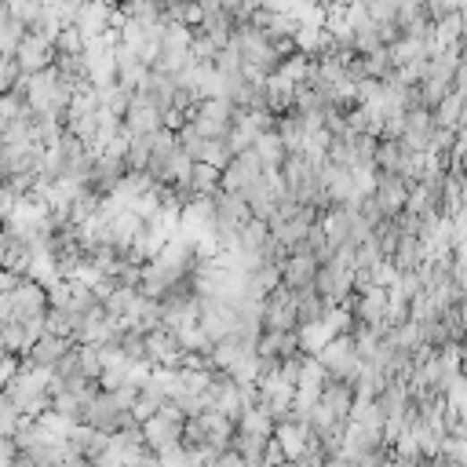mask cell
Returning a JSON list of instances; mask_svg holds the SVG:
<instances>
[{
  "mask_svg": "<svg viewBox=\"0 0 467 467\" xmlns=\"http://www.w3.org/2000/svg\"><path fill=\"white\" fill-rule=\"evenodd\" d=\"M259 175H263L259 157H256L252 150H245V154H238V157H234V161L219 172V191H226V194H249V186H252Z\"/></svg>",
  "mask_w": 467,
  "mask_h": 467,
  "instance_id": "obj_4",
  "label": "cell"
},
{
  "mask_svg": "<svg viewBox=\"0 0 467 467\" xmlns=\"http://www.w3.org/2000/svg\"><path fill=\"white\" fill-rule=\"evenodd\" d=\"M460 212H467V175H460Z\"/></svg>",
  "mask_w": 467,
  "mask_h": 467,
  "instance_id": "obj_18",
  "label": "cell"
},
{
  "mask_svg": "<svg viewBox=\"0 0 467 467\" xmlns=\"http://www.w3.org/2000/svg\"><path fill=\"white\" fill-rule=\"evenodd\" d=\"M372 201L380 205V212L387 219H395L402 208H405V198H409V183L395 172H377V186H372Z\"/></svg>",
  "mask_w": 467,
  "mask_h": 467,
  "instance_id": "obj_6",
  "label": "cell"
},
{
  "mask_svg": "<svg viewBox=\"0 0 467 467\" xmlns=\"http://www.w3.org/2000/svg\"><path fill=\"white\" fill-rule=\"evenodd\" d=\"M424 12H428V19H431V22H438V19L456 15V12H460V0H424Z\"/></svg>",
  "mask_w": 467,
  "mask_h": 467,
  "instance_id": "obj_17",
  "label": "cell"
},
{
  "mask_svg": "<svg viewBox=\"0 0 467 467\" xmlns=\"http://www.w3.org/2000/svg\"><path fill=\"white\" fill-rule=\"evenodd\" d=\"M66 442H70V449H73L77 460H99L103 449L110 446V435H103V431H96V428H88V424H73Z\"/></svg>",
  "mask_w": 467,
  "mask_h": 467,
  "instance_id": "obj_10",
  "label": "cell"
},
{
  "mask_svg": "<svg viewBox=\"0 0 467 467\" xmlns=\"http://www.w3.org/2000/svg\"><path fill=\"white\" fill-rule=\"evenodd\" d=\"M318 259L310 252H289L285 263H282V285L289 293H303V289H314V277H318Z\"/></svg>",
  "mask_w": 467,
  "mask_h": 467,
  "instance_id": "obj_7",
  "label": "cell"
},
{
  "mask_svg": "<svg viewBox=\"0 0 467 467\" xmlns=\"http://www.w3.org/2000/svg\"><path fill=\"white\" fill-rule=\"evenodd\" d=\"M398 165H402V143H395V139H380V143H377V157H372V168L398 175Z\"/></svg>",
  "mask_w": 467,
  "mask_h": 467,
  "instance_id": "obj_15",
  "label": "cell"
},
{
  "mask_svg": "<svg viewBox=\"0 0 467 467\" xmlns=\"http://www.w3.org/2000/svg\"><path fill=\"white\" fill-rule=\"evenodd\" d=\"M263 329H274V333H296L300 329V321H296V293H289L285 285H277L263 300Z\"/></svg>",
  "mask_w": 467,
  "mask_h": 467,
  "instance_id": "obj_3",
  "label": "cell"
},
{
  "mask_svg": "<svg viewBox=\"0 0 467 467\" xmlns=\"http://www.w3.org/2000/svg\"><path fill=\"white\" fill-rule=\"evenodd\" d=\"M238 117H242V110H238V106H230L226 99H205V103L194 106L191 124H194L205 139H226Z\"/></svg>",
  "mask_w": 467,
  "mask_h": 467,
  "instance_id": "obj_2",
  "label": "cell"
},
{
  "mask_svg": "<svg viewBox=\"0 0 467 467\" xmlns=\"http://www.w3.org/2000/svg\"><path fill=\"white\" fill-rule=\"evenodd\" d=\"M256 354H259V358H270V361H285V358L300 354V336H296V333L263 329L259 340H256Z\"/></svg>",
  "mask_w": 467,
  "mask_h": 467,
  "instance_id": "obj_11",
  "label": "cell"
},
{
  "mask_svg": "<svg viewBox=\"0 0 467 467\" xmlns=\"http://www.w3.org/2000/svg\"><path fill=\"white\" fill-rule=\"evenodd\" d=\"M463 110H467L463 96H460V91H449V96L435 106V124H438V128L456 132V128H460V121H463Z\"/></svg>",
  "mask_w": 467,
  "mask_h": 467,
  "instance_id": "obj_13",
  "label": "cell"
},
{
  "mask_svg": "<svg viewBox=\"0 0 467 467\" xmlns=\"http://www.w3.org/2000/svg\"><path fill=\"white\" fill-rule=\"evenodd\" d=\"M73 347V340H63V336H52V333H40V340L26 351V365L33 369H55L59 358Z\"/></svg>",
  "mask_w": 467,
  "mask_h": 467,
  "instance_id": "obj_9",
  "label": "cell"
},
{
  "mask_svg": "<svg viewBox=\"0 0 467 467\" xmlns=\"http://www.w3.org/2000/svg\"><path fill=\"white\" fill-rule=\"evenodd\" d=\"M121 124H124L128 135H154V132L165 128V114L143 96V91H135L128 110H124V117H121Z\"/></svg>",
  "mask_w": 467,
  "mask_h": 467,
  "instance_id": "obj_5",
  "label": "cell"
},
{
  "mask_svg": "<svg viewBox=\"0 0 467 467\" xmlns=\"http://www.w3.org/2000/svg\"><path fill=\"white\" fill-rule=\"evenodd\" d=\"M314 358H318V365L325 369V377H329V380H347V384H351V380L358 377V369H361L351 336H336V340H329V344H325Z\"/></svg>",
  "mask_w": 467,
  "mask_h": 467,
  "instance_id": "obj_1",
  "label": "cell"
},
{
  "mask_svg": "<svg viewBox=\"0 0 467 467\" xmlns=\"http://www.w3.org/2000/svg\"><path fill=\"white\" fill-rule=\"evenodd\" d=\"M22 424H26V420H22V412L15 409V402H12L4 391H0V438H15Z\"/></svg>",
  "mask_w": 467,
  "mask_h": 467,
  "instance_id": "obj_16",
  "label": "cell"
},
{
  "mask_svg": "<svg viewBox=\"0 0 467 467\" xmlns=\"http://www.w3.org/2000/svg\"><path fill=\"white\" fill-rule=\"evenodd\" d=\"M321 402L329 405L340 420H347V416H351V405H354V387H351L347 380H325V387H321Z\"/></svg>",
  "mask_w": 467,
  "mask_h": 467,
  "instance_id": "obj_12",
  "label": "cell"
},
{
  "mask_svg": "<svg viewBox=\"0 0 467 467\" xmlns=\"http://www.w3.org/2000/svg\"><path fill=\"white\" fill-rule=\"evenodd\" d=\"M310 442V431L307 424H300V420H282V424H274V446L282 449V460H300L303 449Z\"/></svg>",
  "mask_w": 467,
  "mask_h": 467,
  "instance_id": "obj_8",
  "label": "cell"
},
{
  "mask_svg": "<svg viewBox=\"0 0 467 467\" xmlns=\"http://www.w3.org/2000/svg\"><path fill=\"white\" fill-rule=\"evenodd\" d=\"M325 314H329V303H325L314 289L296 293V321H300V325H314V321H321Z\"/></svg>",
  "mask_w": 467,
  "mask_h": 467,
  "instance_id": "obj_14",
  "label": "cell"
}]
</instances>
